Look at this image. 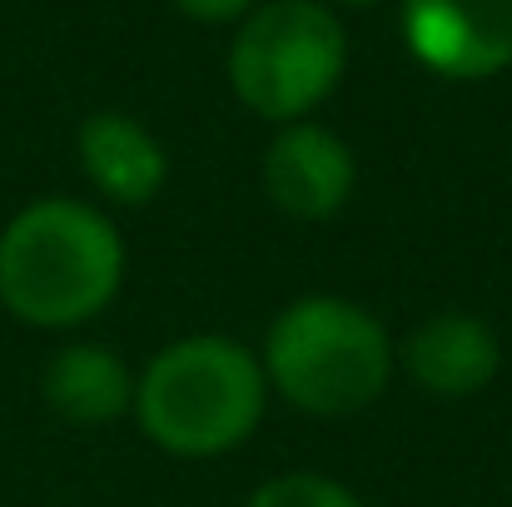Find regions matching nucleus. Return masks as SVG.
<instances>
[{"instance_id":"1","label":"nucleus","mask_w":512,"mask_h":507,"mask_svg":"<svg viewBox=\"0 0 512 507\" xmlns=\"http://www.w3.org/2000/svg\"><path fill=\"white\" fill-rule=\"evenodd\" d=\"M125 284L120 229L85 199L45 194L0 229V309L30 329H75Z\"/></svg>"},{"instance_id":"2","label":"nucleus","mask_w":512,"mask_h":507,"mask_svg":"<svg viewBox=\"0 0 512 507\" xmlns=\"http://www.w3.org/2000/svg\"><path fill=\"white\" fill-rule=\"evenodd\" d=\"M269 403V378L254 348L219 334L165 343L135 378V423L174 458H219L239 448Z\"/></svg>"},{"instance_id":"3","label":"nucleus","mask_w":512,"mask_h":507,"mask_svg":"<svg viewBox=\"0 0 512 507\" xmlns=\"http://www.w3.org/2000/svg\"><path fill=\"white\" fill-rule=\"evenodd\" d=\"M259 363L289 408L314 418H348L388 388L398 348L363 304L309 294L274 314Z\"/></svg>"},{"instance_id":"4","label":"nucleus","mask_w":512,"mask_h":507,"mask_svg":"<svg viewBox=\"0 0 512 507\" xmlns=\"http://www.w3.org/2000/svg\"><path fill=\"white\" fill-rule=\"evenodd\" d=\"M348 35L339 15L319 0H269L254 5L229 45L234 95L274 125L304 120L343 80Z\"/></svg>"},{"instance_id":"5","label":"nucleus","mask_w":512,"mask_h":507,"mask_svg":"<svg viewBox=\"0 0 512 507\" xmlns=\"http://www.w3.org/2000/svg\"><path fill=\"white\" fill-rule=\"evenodd\" d=\"M403 40L443 80H488L512 65V0H403Z\"/></svg>"},{"instance_id":"6","label":"nucleus","mask_w":512,"mask_h":507,"mask_svg":"<svg viewBox=\"0 0 512 507\" xmlns=\"http://www.w3.org/2000/svg\"><path fill=\"white\" fill-rule=\"evenodd\" d=\"M353 184H358L353 150L314 120L284 125L264 150V194L289 219H309V224L334 219L353 199Z\"/></svg>"},{"instance_id":"7","label":"nucleus","mask_w":512,"mask_h":507,"mask_svg":"<svg viewBox=\"0 0 512 507\" xmlns=\"http://www.w3.org/2000/svg\"><path fill=\"white\" fill-rule=\"evenodd\" d=\"M398 363L433 398H473V393H483L498 378L503 338L478 314L443 309V314L423 319L413 334L403 338Z\"/></svg>"},{"instance_id":"8","label":"nucleus","mask_w":512,"mask_h":507,"mask_svg":"<svg viewBox=\"0 0 512 507\" xmlns=\"http://www.w3.org/2000/svg\"><path fill=\"white\" fill-rule=\"evenodd\" d=\"M75 150H80L85 179L110 204H150L165 189V174H170L165 145L135 115H120V110L90 115L75 135Z\"/></svg>"},{"instance_id":"9","label":"nucleus","mask_w":512,"mask_h":507,"mask_svg":"<svg viewBox=\"0 0 512 507\" xmlns=\"http://www.w3.org/2000/svg\"><path fill=\"white\" fill-rule=\"evenodd\" d=\"M40 398L55 418L75 428H100L135 408V373L105 343H65L40 373Z\"/></svg>"},{"instance_id":"10","label":"nucleus","mask_w":512,"mask_h":507,"mask_svg":"<svg viewBox=\"0 0 512 507\" xmlns=\"http://www.w3.org/2000/svg\"><path fill=\"white\" fill-rule=\"evenodd\" d=\"M244 507H363V503L329 473H279V478L259 483Z\"/></svg>"},{"instance_id":"11","label":"nucleus","mask_w":512,"mask_h":507,"mask_svg":"<svg viewBox=\"0 0 512 507\" xmlns=\"http://www.w3.org/2000/svg\"><path fill=\"white\" fill-rule=\"evenodd\" d=\"M189 20H204V25H224V20H239L249 15L259 0H174Z\"/></svg>"},{"instance_id":"12","label":"nucleus","mask_w":512,"mask_h":507,"mask_svg":"<svg viewBox=\"0 0 512 507\" xmlns=\"http://www.w3.org/2000/svg\"><path fill=\"white\" fill-rule=\"evenodd\" d=\"M339 5H378V0H339Z\"/></svg>"}]
</instances>
